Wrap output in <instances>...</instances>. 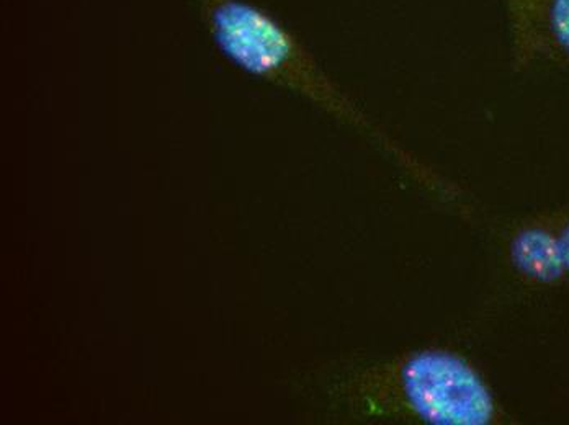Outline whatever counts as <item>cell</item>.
Masks as SVG:
<instances>
[{
  "instance_id": "6",
  "label": "cell",
  "mask_w": 569,
  "mask_h": 425,
  "mask_svg": "<svg viewBox=\"0 0 569 425\" xmlns=\"http://www.w3.org/2000/svg\"><path fill=\"white\" fill-rule=\"evenodd\" d=\"M558 231V240H560L561 255H563L565 267L569 279V216L563 220H555Z\"/></svg>"
},
{
  "instance_id": "1",
  "label": "cell",
  "mask_w": 569,
  "mask_h": 425,
  "mask_svg": "<svg viewBox=\"0 0 569 425\" xmlns=\"http://www.w3.org/2000/svg\"><path fill=\"white\" fill-rule=\"evenodd\" d=\"M201 19L227 60L260 81L310 100L332 119L373 138L426 189L457 199L458 190L443 181L412 152L378 130L356 103L326 74L308 48L279 19L248 0H196Z\"/></svg>"
},
{
  "instance_id": "4",
  "label": "cell",
  "mask_w": 569,
  "mask_h": 425,
  "mask_svg": "<svg viewBox=\"0 0 569 425\" xmlns=\"http://www.w3.org/2000/svg\"><path fill=\"white\" fill-rule=\"evenodd\" d=\"M548 0H505L511 37L512 64L517 71L545 58V10Z\"/></svg>"
},
{
  "instance_id": "3",
  "label": "cell",
  "mask_w": 569,
  "mask_h": 425,
  "mask_svg": "<svg viewBox=\"0 0 569 425\" xmlns=\"http://www.w3.org/2000/svg\"><path fill=\"white\" fill-rule=\"evenodd\" d=\"M509 262L523 282L558 285L568 279L555 220L520 224L508 243Z\"/></svg>"
},
{
  "instance_id": "5",
  "label": "cell",
  "mask_w": 569,
  "mask_h": 425,
  "mask_svg": "<svg viewBox=\"0 0 569 425\" xmlns=\"http://www.w3.org/2000/svg\"><path fill=\"white\" fill-rule=\"evenodd\" d=\"M543 41L545 58L569 62V0H548Z\"/></svg>"
},
{
  "instance_id": "2",
  "label": "cell",
  "mask_w": 569,
  "mask_h": 425,
  "mask_svg": "<svg viewBox=\"0 0 569 425\" xmlns=\"http://www.w3.org/2000/svg\"><path fill=\"white\" fill-rule=\"evenodd\" d=\"M363 419L421 425H499L506 414L477 365L446 347L406 352L371 365L342 386Z\"/></svg>"
}]
</instances>
